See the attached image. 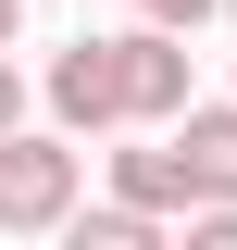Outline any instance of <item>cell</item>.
Returning a JSON list of instances; mask_svg holds the SVG:
<instances>
[{
  "label": "cell",
  "mask_w": 237,
  "mask_h": 250,
  "mask_svg": "<svg viewBox=\"0 0 237 250\" xmlns=\"http://www.w3.org/2000/svg\"><path fill=\"white\" fill-rule=\"evenodd\" d=\"M62 213H75V138L0 125V225H13V238H50Z\"/></svg>",
  "instance_id": "obj_1"
},
{
  "label": "cell",
  "mask_w": 237,
  "mask_h": 250,
  "mask_svg": "<svg viewBox=\"0 0 237 250\" xmlns=\"http://www.w3.org/2000/svg\"><path fill=\"white\" fill-rule=\"evenodd\" d=\"M113 88H125V125H175L187 100H200L187 88V38L175 25H125L113 38Z\"/></svg>",
  "instance_id": "obj_2"
},
{
  "label": "cell",
  "mask_w": 237,
  "mask_h": 250,
  "mask_svg": "<svg viewBox=\"0 0 237 250\" xmlns=\"http://www.w3.org/2000/svg\"><path fill=\"white\" fill-rule=\"evenodd\" d=\"M38 100H50V125H62V138H100V125H125V88H113V38H75V50H50Z\"/></svg>",
  "instance_id": "obj_3"
},
{
  "label": "cell",
  "mask_w": 237,
  "mask_h": 250,
  "mask_svg": "<svg viewBox=\"0 0 237 250\" xmlns=\"http://www.w3.org/2000/svg\"><path fill=\"white\" fill-rule=\"evenodd\" d=\"M175 175H187V200H237V100L175 113Z\"/></svg>",
  "instance_id": "obj_4"
},
{
  "label": "cell",
  "mask_w": 237,
  "mask_h": 250,
  "mask_svg": "<svg viewBox=\"0 0 237 250\" xmlns=\"http://www.w3.org/2000/svg\"><path fill=\"white\" fill-rule=\"evenodd\" d=\"M113 200H125V213H162V225H175V213H187L175 150H113Z\"/></svg>",
  "instance_id": "obj_5"
},
{
  "label": "cell",
  "mask_w": 237,
  "mask_h": 250,
  "mask_svg": "<svg viewBox=\"0 0 237 250\" xmlns=\"http://www.w3.org/2000/svg\"><path fill=\"white\" fill-rule=\"evenodd\" d=\"M62 225H75V250H150L162 238V213H125V200L113 213H62Z\"/></svg>",
  "instance_id": "obj_6"
},
{
  "label": "cell",
  "mask_w": 237,
  "mask_h": 250,
  "mask_svg": "<svg viewBox=\"0 0 237 250\" xmlns=\"http://www.w3.org/2000/svg\"><path fill=\"white\" fill-rule=\"evenodd\" d=\"M138 13H150V25H175V38H187V25L212 13V0H138Z\"/></svg>",
  "instance_id": "obj_7"
},
{
  "label": "cell",
  "mask_w": 237,
  "mask_h": 250,
  "mask_svg": "<svg viewBox=\"0 0 237 250\" xmlns=\"http://www.w3.org/2000/svg\"><path fill=\"white\" fill-rule=\"evenodd\" d=\"M0 125H25V75H13V62H0Z\"/></svg>",
  "instance_id": "obj_8"
},
{
  "label": "cell",
  "mask_w": 237,
  "mask_h": 250,
  "mask_svg": "<svg viewBox=\"0 0 237 250\" xmlns=\"http://www.w3.org/2000/svg\"><path fill=\"white\" fill-rule=\"evenodd\" d=\"M13 25H25V0H0V50H13Z\"/></svg>",
  "instance_id": "obj_9"
},
{
  "label": "cell",
  "mask_w": 237,
  "mask_h": 250,
  "mask_svg": "<svg viewBox=\"0 0 237 250\" xmlns=\"http://www.w3.org/2000/svg\"><path fill=\"white\" fill-rule=\"evenodd\" d=\"M225 13H237V0H225Z\"/></svg>",
  "instance_id": "obj_10"
}]
</instances>
